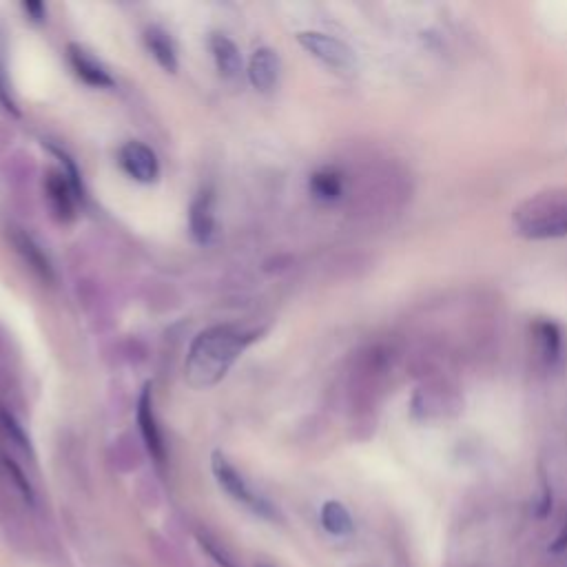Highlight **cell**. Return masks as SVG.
I'll list each match as a JSON object with an SVG mask.
<instances>
[{
  "instance_id": "cell-4",
  "label": "cell",
  "mask_w": 567,
  "mask_h": 567,
  "mask_svg": "<svg viewBox=\"0 0 567 567\" xmlns=\"http://www.w3.org/2000/svg\"><path fill=\"white\" fill-rule=\"evenodd\" d=\"M297 43H300L308 54L322 60L326 67L335 71H353L357 67L355 51L335 36L322 32H302L297 36Z\"/></svg>"
},
{
  "instance_id": "cell-17",
  "label": "cell",
  "mask_w": 567,
  "mask_h": 567,
  "mask_svg": "<svg viewBox=\"0 0 567 567\" xmlns=\"http://www.w3.org/2000/svg\"><path fill=\"white\" fill-rule=\"evenodd\" d=\"M322 525L333 536H348L355 530L353 517L339 501H326L322 508Z\"/></svg>"
},
{
  "instance_id": "cell-22",
  "label": "cell",
  "mask_w": 567,
  "mask_h": 567,
  "mask_svg": "<svg viewBox=\"0 0 567 567\" xmlns=\"http://www.w3.org/2000/svg\"><path fill=\"white\" fill-rule=\"evenodd\" d=\"M23 9H25V12H27L29 16H32L34 20H38V23H40V20H43V18H45V14H47L43 3H25V5H23Z\"/></svg>"
},
{
  "instance_id": "cell-3",
  "label": "cell",
  "mask_w": 567,
  "mask_h": 567,
  "mask_svg": "<svg viewBox=\"0 0 567 567\" xmlns=\"http://www.w3.org/2000/svg\"><path fill=\"white\" fill-rule=\"evenodd\" d=\"M463 399L457 386H452L446 377H426L412 397V415L419 419H441L455 417L461 412Z\"/></svg>"
},
{
  "instance_id": "cell-21",
  "label": "cell",
  "mask_w": 567,
  "mask_h": 567,
  "mask_svg": "<svg viewBox=\"0 0 567 567\" xmlns=\"http://www.w3.org/2000/svg\"><path fill=\"white\" fill-rule=\"evenodd\" d=\"M550 552H552V554H563V552H567V519H563L559 532H556L554 541H552V545H550Z\"/></svg>"
},
{
  "instance_id": "cell-14",
  "label": "cell",
  "mask_w": 567,
  "mask_h": 567,
  "mask_svg": "<svg viewBox=\"0 0 567 567\" xmlns=\"http://www.w3.org/2000/svg\"><path fill=\"white\" fill-rule=\"evenodd\" d=\"M144 40H147V47L151 51V56L158 60V65L167 71L178 69V51H175L173 40L167 32H162L160 27H151L147 34H144Z\"/></svg>"
},
{
  "instance_id": "cell-9",
  "label": "cell",
  "mask_w": 567,
  "mask_h": 567,
  "mask_svg": "<svg viewBox=\"0 0 567 567\" xmlns=\"http://www.w3.org/2000/svg\"><path fill=\"white\" fill-rule=\"evenodd\" d=\"M67 51H69V63L82 82H87L89 87H98V89L113 87V78L109 76V71L102 67L85 47L69 45Z\"/></svg>"
},
{
  "instance_id": "cell-8",
  "label": "cell",
  "mask_w": 567,
  "mask_h": 567,
  "mask_svg": "<svg viewBox=\"0 0 567 567\" xmlns=\"http://www.w3.org/2000/svg\"><path fill=\"white\" fill-rule=\"evenodd\" d=\"M45 189H47V198H49L51 209H54L58 218L65 220V222L74 218L76 198H78L76 193L78 191L74 187V182L69 180V175L65 171H49Z\"/></svg>"
},
{
  "instance_id": "cell-10",
  "label": "cell",
  "mask_w": 567,
  "mask_h": 567,
  "mask_svg": "<svg viewBox=\"0 0 567 567\" xmlns=\"http://www.w3.org/2000/svg\"><path fill=\"white\" fill-rule=\"evenodd\" d=\"M138 426L142 432V439L147 443L151 457L158 463L164 461V443L158 428L156 415H153V404H151V386H144L140 401H138Z\"/></svg>"
},
{
  "instance_id": "cell-7",
  "label": "cell",
  "mask_w": 567,
  "mask_h": 567,
  "mask_svg": "<svg viewBox=\"0 0 567 567\" xmlns=\"http://www.w3.org/2000/svg\"><path fill=\"white\" fill-rule=\"evenodd\" d=\"M120 164L133 180L138 182H156L160 175V164L156 153L142 142H127L120 149Z\"/></svg>"
},
{
  "instance_id": "cell-11",
  "label": "cell",
  "mask_w": 567,
  "mask_h": 567,
  "mask_svg": "<svg viewBox=\"0 0 567 567\" xmlns=\"http://www.w3.org/2000/svg\"><path fill=\"white\" fill-rule=\"evenodd\" d=\"M189 224H191V235L195 242L206 244L211 242L215 233V198L211 191H202L198 198L191 204L189 213Z\"/></svg>"
},
{
  "instance_id": "cell-16",
  "label": "cell",
  "mask_w": 567,
  "mask_h": 567,
  "mask_svg": "<svg viewBox=\"0 0 567 567\" xmlns=\"http://www.w3.org/2000/svg\"><path fill=\"white\" fill-rule=\"evenodd\" d=\"M344 175L337 169H319L311 178V193L319 202H337L344 195Z\"/></svg>"
},
{
  "instance_id": "cell-5",
  "label": "cell",
  "mask_w": 567,
  "mask_h": 567,
  "mask_svg": "<svg viewBox=\"0 0 567 567\" xmlns=\"http://www.w3.org/2000/svg\"><path fill=\"white\" fill-rule=\"evenodd\" d=\"M211 468H213L215 479H218V483H220L222 490H224L226 494H231V497H233L235 501L249 505L251 510L264 514V517H273L271 503H266L264 499L255 497V494L251 492V488L246 486V481H244L242 474L237 472V470L231 466V463L226 461V457L220 455V452H215V455H213Z\"/></svg>"
},
{
  "instance_id": "cell-20",
  "label": "cell",
  "mask_w": 567,
  "mask_h": 567,
  "mask_svg": "<svg viewBox=\"0 0 567 567\" xmlns=\"http://www.w3.org/2000/svg\"><path fill=\"white\" fill-rule=\"evenodd\" d=\"M0 424H3L7 435L12 437V439L18 443V446H23L25 450H29V439L25 437L23 428L18 426V421H16L12 415H7V412H0Z\"/></svg>"
},
{
  "instance_id": "cell-6",
  "label": "cell",
  "mask_w": 567,
  "mask_h": 567,
  "mask_svg": "<svg viewBox=\"0 0 567 567\" xmlns=\"http://www.w3.org/2000/svg\"><path fill=\"white\" fill-rule=\"evenodd\" d=\"M532 342L534 353L539 364L545 370H552L561 364L563 359V333L550 319H534L532 326Z\"/></svg>"
},
{
  "instance_id": "cell-2",
  "label": "cell",
  "mask_w": 567,
  "mask_h": 567,
  "mask_svg": "<svg viewBox=\"0 0 567 567\" xmlns=\"http://www.w3.org/2000/svg\"><path fill=\"white\" fill-rule=\"evenodd\" d=\"M512 229L530 242L567 237V187L545 189L523 200L512 211Z\"/></svg>"
},
{
  "instance_id": "cell-18",
  "label": "cell",
  "mask_w": 567,
  "mask_h": 567,
  "mask_svg": "<svg viewBox=\"0 0 567 567\" xmlns=\"http://www.w3.org/2000/svg\"><path fill=\"white\" fill-rule=\"evenodd\" d=\"M198 543H200V548L211 556V559L218 563L220 567H237L235 559H233V554L224 548V545L215 539V536H211L209 532H198Z\"/></svg>"
},
{
  "instance_id": "cell-19",
  "label": "cell",
  "mask_w": 567,
  "mask_h": 567,
  "mask_svg": "<svg viewBox=\"0 0 567 567\" xmlns=\"http://www.w3.org/2000/svg\"><path fill=\"white\" fill-rule=\"evenodd\" d=\"M5 468H7V472H9V477H12L14 486H16V488L20 490V494H23V497H25V501L34 503V490H32V486H29V481L25 479L23 470H20L12 459H5Z\"/></svg>"
},
{
  "instance_id": "cell-13",
  "label": "cell",
  "mask_w": 567,
  "mask_h": 567,
  "mask_svg": "<svg viewBox=\"0 0 567 567\" xmlns=\"http://www.w3.org/2000/svg\"><path fill=\"white\" fill-rule=\"evenodd\" d=\"M211 51L215 58V65L224 78H235L242 71V56L240 49L233 43L231 38H226L222 34L211 36Z\"/></svg>"
},
{
  "instance_id": "cell-15",
  "label": "cell",
  "mask_w": 567,
  "mask_h": 567,
  "mask_svg": "<svg viewBox=\"0 0 567 567\" xmlns=\"http://www.w3.org/2000/svg\"><path fill=\"white\" fill-rule=\"evenodd\" d=\"M12 242L16 246V251L25 257V262L34 268V271L43 277L47 282H54V271H51V264L45 257L43 249L32 240V237L25 235V233H14L12 235Z\"/></svg>"
},
{
  "instance_id": "cell-12",
  "label": "cell",
  "mask_w": 567,
  "mask_h": 567,
  "mask_svg": "<svg viewBox=\"0 0 567 567\" xmlns=\"http://www.w3.org/2000/svg\"><path fill=\"white\" fill-rule=\"evenodd\" d=\"M277 76H280V58H277L275 51L268 47L257 49L249 65L251 85L266 94L277 85Z\"/></svg>"
},
{
  "instance_id": "cell-1",
  "label": "cell",
  "mask_w": 567,
  "mask_h": 567,
  "mask_svg": "<svg viewBox=\"0 0 567 567\" xmlns=\"http://www.w3.org/2000/svg\"><path fill=\"white\" fill-rule=\"evenodd\" d=\"M253 339V335H246L233 326H215L200 333L191 344L187 364H184V377L189 386L202 390L220 384Z\"/></svg>"
}]
</instances>
